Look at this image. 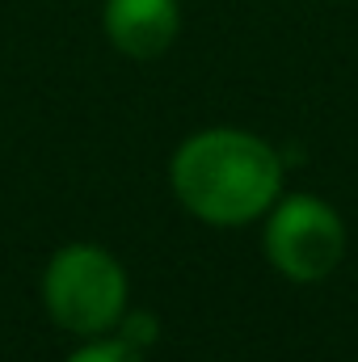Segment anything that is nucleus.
<instances>
[{
    "instance_id": "f257e3e1",
    "label": "nucleus",
    "mask_w": 358,
    "mask_h": 362,
    "mask_svg": "<svg viewBox=\"0 0 358 362\" xmlns=\"http://www.w3.org/2000/svg\"><path fill=\"white\" fill-rule=\"evenodd\" d=\"M282 165L249 131H202L173 156V189L207 223H249L278 198Z\"/></svg>"
},
{
    "instance_id": "f03ea898",
    "label": "nucleus",
    "mask_w": 358,
    "mask_h": 362,
    "mask_svg": "<svg viewBox=\"0 0 358 362\" xmlns=\"http://www.w3.org/2000/svg\"><path fill=\"white\" fill-rule=\"evenodd\" d=\"M47 308L68 333H105L127 312V274L97 245H68L51 257L42 278Z\"/></svg>"
},
{
    "instance_id": "7ed1b4c3",
    "label": "nucleus",
    "mask_w": 358,
    "mask_h": 362,
    "mask_svg": "<svg viewBox=\"0 0 358 362\" xmlns=\"http://www.w3.org/2000/svg\"><path fill=\"white\" fill-rule=\"evenodd\" d=\"M346 253V228L337 211L312 194L287 198L266 228V257L295 282H321Z\"/></svg>"
},
{
    "instance_id": "20e7f679",
    "label": "nucleus",
    "mask_w": 358,
    "mask_h": 362,
    "mask_svg": "<svg viewBox=\"0 0 358 362\" xmlns=\"http://www.w3.org/2000/svg\"><path fill=\"white\" fill-rule=\"evenodd\" d=\"M105 34L122 55L152 59L178 38V0H110Z\"/></svg>"
},
{
    "instance_id": "39448f33",
    "label": "nucleus",
    "mask_w": 358,
    "mask_h": 362,
    "mask_svg": "<svg viewBox=\"0 0 358 362\" xmlns=\"http://www.w3.org/2000/svg\"><path fill=\"white\" fill-rule=\"evenodd\" d=\"M68 362H144V354L131 341H93L85 350H76Z\"/></svg>"
}]
</instances>
